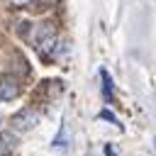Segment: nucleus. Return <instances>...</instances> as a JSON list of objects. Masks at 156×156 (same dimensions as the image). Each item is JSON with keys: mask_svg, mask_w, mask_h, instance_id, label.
I'll return each mask as SVG.
<instances>
[{"mask_svg": "<svg viewBox=\"0 0 156 156\" xmlns=\"http://www.w3.org/2000/svg\"><path fill=\"white\" fill-rule=\"evenodd\" d=\"M105 154H107V156H117V154H115V149H112V146H105Z\"/></svg>", "mask_w": 156, "mask_h": 156, "instance_id": "7", "label": "nucleus"}, {"mask_svg": "<svg viewBox=\"0 0 156 156\" xmlns=\"http://www.w3.org/2000/svg\"><path fill=\"white\" fill-rule=\"evenodd\" d=\"M17 93H20V88H17V83L12 78H0V102L12 100Z\"/></svg>", "mask_w": 156, "mask_h": 156, "instance_id": "2", "label": "nucleus"}, {"mask_svg": "<svg viewBox=\"0 0 156 156\" xmlns=\"http://www.w3.org/2000/svg\"><path fill=\"white\" fill-rule=\"evenodd\" d=\"M10 124H12L15 129H20V132H24V129H32V127L37 124V112H34L32 107H22L20 112H15V115H12Z\"/></svg>", "mask_w": 156, "mask_h": 156, "instance_id": "1", "label": "nucleus"}, {"mask_svg": "<svg viewBox=\"0 0 156 156\" xmlns=\"http://www.w3.org/2000/svg\"><path fill=\"white\" fill-rule=\"evenodd\" d=\"M0 119H2V115H0Z\"/></svg>", "mask_w": 156, "mask_h": 156, "instance_id": "8", "label": "nucleus"}, {"mask_svg": "<svg viewBox=\"0 0 156 156\" xmlns=\"http://www.w3.org/2000/svg\"><path fill=\"white\" fill-rule=\"evenodd\" d=\"M15 146H17L15 134H12V132H0V156L12 154V151H15Z\"/></svg>", "mask_w": 156, "mask_h": 156, "instance_id": "3", "label": "nucleus"}, {"mask_svg": "<svg viewBox=\"0 0 156 156\" xmlns=\"http://www.w3.org/2000/svg\"><path fill=\"white\" fill-rule=\"evenodd\" d=\"M54 146H56V149H61V146H66V124L61 127V132H58V136L54 139Z\"/></svg>", "mask_w": 156, "mask_h": 156, "instance_id": "5", "label": "nucleus"}, {"mask_svg": "<svg viewBox=\"0 0 156 156\" xmlns=\"http://www.w3.org/2000/svg\"><path fill=\"white\" fill-rule=\"evenodd\" d=\"M100 78H102V88H105V98L110 100V95H112V78H110V73H107L105 68H100Z\"/></svg>", "mask_w": 156, "mask_h": 156, "instance_id": "4", "label": "nucleus"}, {"mask_svg": "<svg viewBox=\"0 0 156 156\" xmlns=\"http://www.w3.org/2000/svg\"><path fill=\"white\" fill-rule=\"evenodd\" d=\"M100 119H110L112 124H117V127H119V122H117V117H115V115H112L110 110H102V112H100Z\"/></svg>", "mask_w": 156, "mask_h": 156, "instance_id": "6", "label": "nucleus"}]
</instances>
